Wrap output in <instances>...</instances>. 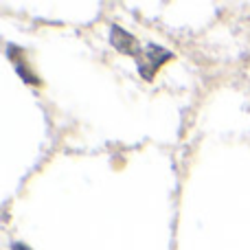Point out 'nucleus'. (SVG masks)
<instances>
[{
  "mask_svg": "<svg viewBox=\"0 0 250 250\" xmlns=\"http://www.w3.org/2000/svg\"><path fill=\"white\" fill-rule=\"evenodd\" d=\"M13 250H29L24 244H13Z\"/></svg>",
  "mask_w": 250,
  "mask_h": 250,
  "instance_id": "f03ea898",
  "label": "nucleus"
},
{
  "mask_svg": "<svg viewBox=\"0 0 250 250\" xmlns=\"http://www.w3.org/2000/svg\"><path fill=\"white\" fill-rule=\"evenodd\" d=\"M110 42L117 48L119 53H125V55H134L138 62V73L151 82L154 79V73L165 64L167 60H171V53L165 51L163 46H156V44H147L145 48H141L136 38H132L129 33H125L119 26H112V35H110Z\"/></svg>",
  "mask_w": 250,
  "mask_h": 250,
  "instance_id": "f257e3e1",
  "label": "nucleus"
}]
</instances>
